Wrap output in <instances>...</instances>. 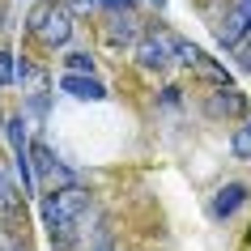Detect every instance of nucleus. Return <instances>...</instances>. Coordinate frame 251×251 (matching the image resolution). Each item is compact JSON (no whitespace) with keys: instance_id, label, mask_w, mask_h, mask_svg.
I'll use <instances>...</instances> for the list:
<instances>
[{"instance_id":"1","label":"nucleus","mask_w":251,"mask_h":251,"mask_svg":"<svg viewBox=\"0 0 251 251\" xmlns=\"http://www.w3.org/2000/svg\"><path fill=\"white\" fill-rule=\"evenodd\" d=\"M85 217H90V192H81V187H60V192L43 196V226H47L55 251H68L81 238Z\"/></svg>"},{"instance_id":"2","label":"nucleus","mask_w":251,"mask_h":251,"mask_svg":"<svg viewBox=\"0 0 251 251\" xmlns=\"http://www.w3.org/2000/svg\"><path fill=\"white\" fill-rule=\"evenodd\" d=\"M30 30H34L43 43H51V47H64V43L73 39V13H68V4L39 0V4L30 9Z\"/></svg>"},{"instance_id":"3","label":"nucleus","mask_w":251,"mask_h":251,"mask_svg":"<svg viewBox=\"0 0 251 251\" xmlns=\"http://www.w3.org/2000/svg\"><path fill=\"white\" fill-rule=\"evenodd\" d=\"M136 60H141V68H149V73H162V68H171L179 55H175V39L171 34H145V39L136 43Z\"/></svg>"},{"instance_id":"4","label":"nucleus","mask_w":251,"mask_h":251,"mask_svg":"<svg viewBox=\"0 0 251 251\" xmlns=\"http://www.w3.org/2000/svg\"><path fill=\"white\" fill-rule=\"evenodd\" d=\"M247 34H251V0H234V9L226 13L222 30H217V43L222 47H238Z\"/></svg>"},{"instance_id":"5","label":"nucleus","mask_w":251,"mask_h":251,"mask_svg":"<svg viewBox=\"0 0 251 251\" xmlns=\"http://www.w3.org/2000/svg\"><path fill=\"white\" fill-rule=\"evenodd\" d=\"M60 90L73 94V98H81V102H102V98H106V85H102V81H94L90 73H68V77L60 81Z\"/></svg>"},{"instance_id":"6","label":"nucleus","mask_w":251,"mask_h":251,"mask_svg":"<svg viewBox=\"0 0 251 251\" xmlns=\"http://www.w3.org/2000/svg\"><path fill=\"white\" fill-rule=\"evenodd\" d=\"M30 166H34V179H68V175L60 171L55 153L43 145V141H34V145H30Z\"/></svg>"},{"instance_id":"7","label":"nucleus","mask_w":251,"mask_h":251,"mask_svg":"<svg viewBox=\"0 0 251 251\" xmlns=\"http://www.w3.org/2000/svg\"><path fill=\"white\" fill-rule=\"evenodd\" d=\"M243 200H247V187H243V183H226V187H217V196H213V217H230V213H234Z\"/></svg>"},{"instance_id":"8","label":"nucleus","mask_w":251,"mask_h":251,"mask_svg":"<svg viewBox=\"0 0 251 251\" xmlns=\"http://www.w3.org/2000/svg\"><path fill=\"white\" fill-rule=\"evenodd\" d=\"M209 111L213 115H243L247 102H243V94H234V90H217V98H209Z\"/></svg>"},{"instance_id":"9","label":"nucleus","mask_w":251,"mask_h":251,"mask_svg":"<svg viewBox=\"0 0 251 251\" xmlns=\"http://www.w3.org/2000/svg\"><path fill=\"white\" fill-rule=\"evenodd\" d=\"M111 39H115V43H141V30H136V17H124V13H119L115 22H111Z\"/></svg>"},{"instance_id":"10","label":"nucleus","mask_w":251,"mask_h":251,"mask_svg":"<svg viewBox=\"0 0 251 251\" xmlns=\"http://www.w3.org/2000/svg\"><path fill=\"white\" fill-rule=\"evenodd\" d=\"M230 149H234V158L251 162V119L243 124V128H234V136H230Z\"/></svg>"},{"instance_id":"11","label":"nucleus","mask_w":251,"mask_h":251,"mask_svg":"<svg viewBox=\"0 0 251 251\" xmlns=\"http://www.w3.org/2000/svg\"><path fill=\"white\" fill-rule=\"evenodd\" d=\"M13 209H17V187L4 179V171H0V217H4V213H13Z\"/></svg>"},{"instance_id":"12","label":"nucleus","mask_w":251,"mask_h":251,"mask_svg":"<svg viewBox=\"0 0 251 251\" xmlns=\"http://www.w3.org/2000/svg\"><path fill=\"white\" fill-rule=\"evenodd\" d=\"M175 55H179V64H200V51L183 39H175Z\"/></svg>"},{"instance_id":"13","label":"nucleus","mask_w":251,"mask_h":251,"mask_svg":"<svg viewBox=\"0 0 251 251\" xmlns=\"http://www.w3.org/2000/svg\"><path fill=\"white\" fill-rule=\"evenodd\" d=\"M90 68H94V60L85 51H73V55H68V73H90Z\"/></svg>"},{"instance_id":"14","label":"nucleus","mask_w":251,"mask_h":251,"mask_svg":"<svg viewBox=\"0 0 251 251\" xmlns=\"http://www.w3.org/2000/svg\"><path fill=\"white\" fill-rule=\"evenodd\" d=\"M238 68H243V73H251V34L238 43Z\"/></svg>"},{"instance_id":"15","label":"nucleus","mask_w":251,"mask_h":251,"mask_svg":"<svg viewBox=\"0 0 251 251\" xmlns=\"http://www.w3.org/2000/svg\"><path fill=\"white\" fill-rule=\"evenodd\" d=\"M9 81H13V55L0 51V85H9Z\"/></svg>"},{"instance_id":"16","label":"nucleus","mask_w":251,"mask_h":251,"mask_svg":"<svg viewBox=\"0 0 251 251\" xmlns=\"http://www.w3.org/2000/svg\"><path fill=\"white\" fill-rule=\"evenodd\" d=\"M68 9H77V13H94V9H102V0H64Z\"/></svg>"},{"instance_id":"17","label":"nucleus","mask_w":251,"mask_h":251,"mask_svg":"<svg viewBox=\"0 0 251 251\" xmlns=\"http://www.w3.org/2000/svg\"><path fill=\"white\" fill-rule=\"evenodd\" d=\"M106 9H115V13H128V9H132V0H102Z\"/></svg>"},{"instance_id":"18","label":"nucleus","mask_w":251,"mask_h":251,"mask_svg":"<svg viewBox=\"0 0 251 251\" xmlns=\"http://www.w3.org/2000/svg\"><path fill=\"white\" fill-rule=\"evenodd\" d=\"M94 251H115V247H106V243H102V247H94Z\"/></svg>"},{"instance_id":"19","label":"nucleus","mask_w":251,"mask_h":251,"mask_svg":"<svg viewBox=\"0 0 251 251\" xmlns=\"http://www.w3.org/2000/svg\"><path fill=\"white\" fill-rule=\"evenodd\" d=\"M149 4H158V9H162V4H166V0H149Z\"/></svg>"}]
</instances>
